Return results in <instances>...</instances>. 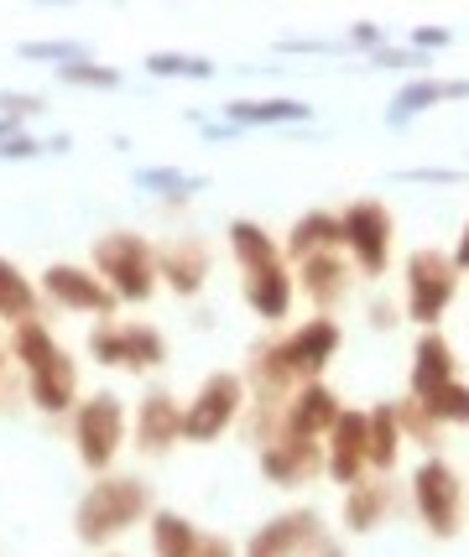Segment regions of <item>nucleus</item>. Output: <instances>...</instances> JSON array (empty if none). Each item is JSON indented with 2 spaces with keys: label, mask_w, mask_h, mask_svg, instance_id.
Wrapping results in <instances>:
<instances>
[{
  "label": "nucleus",
  "mask_w": 469,
  "mask_h": 557,
  "mask_svg": "<svg viewBox=\"0 0 469 557\" xmlns=\"http://www.w3.org/2000/svg\"><path fill=\"white\" fill-rule=\"evenodd\" d=\"M340 355V323L334 318H308L303 329H293L287 339L256 349L250 360V375H256V391H261V407H276L282 396L293 401L297 386H313L323 375V364Z\"/></svg>",
  "instance_id": "obj_1"
},
{
  "label": "nucleus",
  "mask_w": 469,
  "mask_h": 557,
  "mask_svg": "<svg viewBox=\"0 0 469 557\" xmlns=\"http://www.w3.org/2000/svg\"><path fill=\"white\" fill-rule=\"evenodd\" d=\"M465 506H469V495H465V480L454 474V463L428 454L412 469V510H418V521L428 527V536L448 542V536L465 532Z\"/></svg>",
  "instance_id": "obj_2"
},
{
  "label": "nucleus",
  "mask_w": 469,
  "mask_h": 557,
  "mask_svg": "<svg viewBox=\"0 0 469 557\" xmlns=\"http://www.w3.org/2000/svg\"><path fill=\"white\" fill-rule=\"evenodd\" d=\"M151 510V485L147 480H99L84 500H78V536L84 542H110V536H121L125 527H136L141 516Z\"/></svg>",
  "instance_id": "obj_3"
},
{
  "label": "nucleus",
  "mask_w": 469,
  "mask_h": 557,
  "mask_svg": "<svg viewBox=\"0 0 469 557\" xmlns=\"http://www.w3.org/2000/svg\"><path fill=\"white\" fill-rule=\"evenodd\" d=\"M16 355H22L26 375H32V396L42 412H63L78 391V370L74 360L52 344V334L42 323H16Z\"/></svg>",
  "instance_id": "obj_4"
},
{
  "label": "nucleus",
  "mask_w": 469,
  "mask_h": 557,
  "mask_svg": "<svg viewBox=\"0 0 469 557\" xmlns=\"http://www.w3.org/2000/svg\"><path fill=\"white\" fill-rule=\"evenodd\" d=\"M392 240H396V219L386 214V203L355 198L340 214V250H349V261L360 267V276H386Z\"/></svg>",
  "instance_id": "obj_5"
},
{
  "label": "nucleus",
  "mask_w": 469,
  "mask_h": 557,
  "mask_svg": "<svg viewBox=\"0 0 469 557\" xmlns=\"http://www.w3.org/2000/svg\"><path fill=\"white\" fill-rule=\"evenodd\" d=\"M454 292H459V267H454V256L433 250V245H422V250L407 256V318L422 323V334L439 329V318L448 313Z\"/></svg>",
  "instance_id": "obj_6"
},
{
  "label": "nucleus",
  "mask_w": 469,
  "mask_h": 557,
  "mask_svg": "<svg viewBox=\"0 0 469 557\" xmlns=\"http://www.w3.org/2000/svg\"><path fill=\"white\" fill-rule=\"evenodd\" d=\"M95 267L110 282V292L125 297V302H147L151 287H157V256L147 250L141 235H104V240H95Z\"/></svg>",
  "instance_id": "obj_7"
},
{
  "label": "nucleus",
  "mask_w": 469,
  "mask_h": 557,
  "mask_svg": "<svg viewBox=\"0 0 469 557\" xmlns=\"http://www.w3.org/2000/svg\"><path fill=\"white\" fill-rule=\"evenodd\" d=\"M246 407V381L235 375V370H220V375H209L203 386H198L194 407H183V437H194V443H209V437H220L235 417Z\"/></svg>",
  "instance_id": "obj_8"
},
{
  "label": "nucleus",
  "mask_w": 469,
  "mask_h": 557,
  "mask_svg": "<svg viewBox=\"0 0 469 557\" xmlns=\"http://www.w3.org/2000/svg\"><path fill=\"white\" fill-rule=\"evenodd\" d=\"M371 469V417L366 412H340L334 433L323 437V474L334 485H360Z\"/></svg>",
  "instance_id": "obj_9"
},
{
  "label": "nucleus",
  "mask_w": 469,
  "mask_h": 557,
  "mask_svg": "<svg viewBox=\"0 0 469 557\" xmlns=\"http://www.w3.org/2000/svg\"><path fill=\"white\" fill-rule=\"evenodd\" d=\"M323 536V516L313 506H297L272 516L267 527H256L246 542V557H308V547Z\"/></svg>",
  "instance_id": "obj_10"
},
{
  "label": "nucleus",
  "mask_w": 469,
  "mask_h": 557,
  "mask_svg": "<svg viewBox=\"0 0 469 557\" xmlns=\"http://www.w3.org/2000/svg\"><path fill=\"white\" fill-rule=\"evenodd\" d=\"M121 433H125V412L115 396L84 401V412H78V459L89 463V469H104V463L121 454Z\"/></svg>",
  "instance_id": "obj_11"
},
{
  "label": "nucleus",
  "mask_w": 469,
  "mask_h": 557,
  "mask_svg": "<svg viewBox=\"0 0 469 557\" xmlns=\"http://www.w3.org/2000/svg\"><path fill=\"white\" fill-rule=\"evenodd\" d=\"M261 474L282 490L308 485V480H319L323 474V448L319 443H308V437L276 433V437H267V448H261Z\"/></svg>",
  "instance_id": "obj_12"
},
{
  "label": "nucleus",
  "mask_w": 469,
  "mask_h": 557,
  "mask_svg": "<svg viewBox=\"0 0 469 557\" xmlns=\"http://www.w3.org/2000/svg\"><path fill=\"white\" fill-rule=\"evenodd\" d=\"M340 412H345V407H340V396L323 386V381H313V386H297V391H293V401L282 407V428H276V433L319 443V437L334 433Z\"/></svg>",
  "instance_id": "obj_13"
},
{
  "label": "nucleus",
  "mask_w": 469,
  "mask_h": 557,
  "mask_svg": "<svg viewBox=\"0 0 469 557\" xmlns=\"http://www.w3.org/2000/svg\"><path fill=\"white\" fill-rule=\"evenodd\" d=\"M448 381H459V364H454V349H448V339L439 334V329H428V334H418V344H412L407 396H412V401H428V396H433V391H444Z\"/></svg>",
  "instance_id": "obj_14"
},
{
  "label": "nucleus",
  "mask_w": 469,
  "mask_h": 557,
  "mask_svg": "<svg viewBox=\"0 0 469 557\" xmlns=\"http://www.w3.org/2000/svg\"><path fill=\"white\" fill-rule=\"evenodd\" d=\"M293 276H297V292H308V302L323 308V318H329V308H340V302L349 297V267H345V256H340V250L308 256Z\"/></svg>",
  "instance_id": "obj_15"
},
{
  "label": "nucleus",
  "mask_w": 469,
  "mask_h": 557,
  "mask_svg": "<svg viewBox=\"0 0 469 557\" xmlns=\"http://www.w3.org/2000/svg\"><path fill=\"white\" fill-rule=\"evenodd\" d=\"M42 282H48L52 302H63V308H74V313H110V308H115V292L78 267H48Z\"/></svg>",
  "instance_id": "obj_16"
},
{
  "label": "nucleus",
  "mask_w": 469,
  "mask_h": 557,
  "mask_svg": "<svg viewBox=\"0 0 469 557\" xmlns=\"http://www.w3.org/2000/svg\"><path fill=\"white\" fill-rule=\"evenodd\" d=\"M293 297H297V276L282 261L267 271H250L246 276V302L256 318H267V323H282V318L293 313Z\"/></svg>",
  "instance_id": "obj_17"
},
{
  "label": "nucleus",
  "mask_w": 469,
  "mask_h": 557,
  "mask_svg": "<svg viewBox=\"0 0 469 557\" xmlns=\"http://www.w3.org/2000/svg\"><path fill=\"white\" fill-rule=\"evenodd\" d=\"M89 344H95L99 360H110V364H131V370L162 364V339L151 329H104Z\"/></svg>",
  "instance_id": "obj_18"
},
{
  "label": "nucleus",
  "mask_w": 469,
  "mask_h": 557,
  "mask_svg": "<svg viewBox=\"0 0 469 557\" xmlns=\"http://www.w3.org/2000/svg\"><path fill=\"white\" fill-rule=\"evenodd\" d=\"M392 510H396V495H392V485H386V480H360V485L345 490V532L349 536L375 532Z\"/></svg>",
  "instance_id": "obj_19"
},
{
  "label": "nucleus",
  "mask_w": 469,
  "mask_h": 557,
  "mask_svg": "<svg viewBox=\"0 0 469 557\" xmlns=\"http://www.w3.org/2000/svg\"><path fill=\"white\" fill-rule=\"evenodd\" d=\"M287 261L293 267H303L308 256H323V250H340V214H323V209H313V214H303L287 230Z\"/></svg>",
  "instance_id": "obj_20"
},
{
  "label": "nucleus",
  "mask_w": 469,
  "mask_h": 557,
  "mask_svg": "<svg viewBox=\"0 0 469 557\" xmlns=\"http://www.w3.org/2000/svg\"><path fill=\"white\" fill-rule=\"evenodd\" d=\"M157 271H162V276H168L183 297H194V292L203 287V276H209V245H203V240L168 245V250L157 256Z\"/></svg>",
  "instance_id": "obj_21"
},
{
  "label": "nucleus",
  "mask_w": 469,
  "mask_h": 557,
  "mask_svg": "<svg viewBox=\"0 0 469 557\" xmlns=\"http://www.w3.org/2000/svg\"><path fill=\"white\" fill-rule=\"evenodd\" d=\"M136 437H141V448H168V443H177V437H183V407H177L168 391H151L147 401H141Z\"/></svg>",
  "instance_id": "obj_22"
},
{
  "label": "nucleus",
  "mask_w": 469,
  "mask_h": 557,
  "mask_svg": "<svg viewBox=\"0 0 469 557\" xmlns=\"http://www.w3.org/2000/svg\"><path fill=\"white\" fill-rule=\"evenodd\" d=\"M371 469L375 474H392L396 459H402V417H396V401H375L371 412Z\"/></svg>",
  "instance_id": "obj_23"
},
{
  "label": "nucleus",
  "mask_w": 469,
  "mask_h": 557,
  "mask_svg": "<svg viewBox=\"0 0 469 557\" xmlns=\"http://www.w3.org/2000/svg\"><path fill=\"white\" fill-rule=\"evenodd\" d=\"M230 250H235V261H240V271H267L282 261V250H276V240L261 230V224H250V219H235L230 224Z\"/></svg>",
  "instance_id": "obj_24"
},
{
  "label": "nucleus",
  "mask_w": 469,
  "mask_h": 557,
  "mask_svg": "<svg viewBox=\"0 0 469 557\" xmlns=\"http://www.w3.org/2000/svg\"><path fill=\"white\" fill-rule=\"evenodd\" d=\"M198 542H203V532L188 516H177V510H157L151 516V547H157V557H194Z\"/></svg>",
  "instance_id": "obj_25"
},
{
  "label": "nucleus",
  "mask_w": 469,
  "mask_h": 557,
  "mask_svg": "<svg viewBox=\"0 0 469 557\" xmlns=\"http://www.w3.org/2000/svg\"><path fill=\"white\" fill-rule=\"evenodd\" d=\"M230 115L240 125H293V121H308L313 110L297 104V99H235Z\"/></svg>",
  "instance_id": "obj_26"
},
{
  "label": "nucleus",
  "mask_w": 469,
  "mask_h": 557,
  "mask_svg": "<svg viewBox=\"0 0 469 557\" xmlns=\"http://www.w3.org/2000/svg\"><path fill=\"white\" fill-rule=\"evenodd\" d=\"M32 302H37L32 282H26L11 261H0V318H11V323H32Z\"/></svg>",
  "instance_id": "obj_27"
},
{
  "label": "nucleus",
  "mask_w": 469,
  "mask_h": 557,
  "mask_svg": "<svg viewBox=\"0 0 469 557\" xmlns=\"http://www.w3.org/2000/svg\"><path fill=\"white\" fill-rule=\"evenodd\" d=\"M439 428H469V386L465 381H448L444 391H433L428 401H422Z\"/></svg>",
  "instance_id": "obj_28"
},
{
  "label": "nucleus",
  "mask_w": 469,
  "mask_h": 557,
  "mask_svg": "<svg viewBox=\"0 0 469 557\" xmlns=\"http://www.w3.org/2000/svg\"><path fill=\"white\" fill-rule=\"evenodd\" d=\"M454 95H469V84H433V78H418V84H407L392 104V121L402 125L418 104H433V99H454Z\"/></svg>",
  "instance_id": "obj_29"
},
{
  "label": "nucleus",
  "mask_w": 469,
  "mask_h": 557,
  "mask_svg": "<svg viewBox=\"0 0 469 557\" xmlns=\"http://www.w3.org/2000/svg\"><path fill=\"white\" fill-rule=\"evenodd\" d=\"M396 417H402V433H412L428 454L439 448V433H444V428L433 422V412H428L422 401H412V396H407V401H396Z\"/></svg>",
  "instance_id": "obj_30"
},
{
  "label": "nucleus",
  "mask_w": 469,
  "mask_h": 557,
  "mask_svg": "<svg viewBox=\"0 0 469 557\" xmlns=\"http://www.w3.org/2000/svg\"><path fill=\"white\" fill-rule=\"evenodd\" d=\"M147 69L151 73H183V78H209V73H214V63H209V58H177V52H157Z\"/></svg>",
  "instance_id": "obj_31"
},
{
  "label": "nucleus",
  "mask_w": 469,
  "mask_h": 557,
  "mask_svg": "<svg viewBox=\"0 0 469 557\" xmlns=\"http://www.w3.org/2000/svg\"><path fill=\"white\" fill-rule=\"evenodd\" d=\"M69 84H99V89H115L121 84V73L115 69H89V63H74V69H63Z\"/></svg>",
  "instance_id": "obj_32"
},
{
  "label": "nucleus",
  "mask_w": 469,
  "mask_h": 557,
  "mask_svg": "<svg viewBox=\"0 0 469 557\" xmlns=\"http://www.w3.org/2000/svg\"><path fill=\"white\" fill-rule=\"evenodd\" d=\"M412 42H418V48H448V32L444 26H418Z\"/></svg>",
  "instance_id": "obj_33"
},
{
  "label": "nucleus",
  "mask_w": 469,
  "mask_h": 557,
  "mask_svg": "<svg viewBox=\"0 0 469 557\" xmlns=\"http://www.w3.org/2000/svg\"><path fill=\"white\" fill-rule=\"evenodd\" d=\"M194 557H235V547H230L224 536H203V542H198V553H194Z\"/></svg>",
  "instance_id": "obj_34"
},
{
  "label": "nucleus",
  "mask_w": 469,
  "mask_h": 557,
  "mask_svg": "<svg viewBox=\"0 0 469 557\" xmlns=\"http://www.w3.org/2000/svg\"><path fill=\"white\" fill-rule=\"evenodd\" d=\"M454 267H459V276L469 271V219L459 224V245H454Z\"/></svg>",
  "instance_id": "obj_35"
},
{
  "label": "nucleus",
  "mask_w": 469,
  "mask_h": 557,
  "mask_svg": "<svg viewBox=\"0 0 469 557\" xmlns=\"http://www.w3.org/2000/svg\"><path fill=\"white\" fill-rule=\"evenodd\" d=\"M308 557H345V547H340V542H334V536L323 532L319 542H313V547H308Z\"/></svg>",
  "instance_id": "obj_36"
},
{
  "label": "nucleus",
  "mask_w": 469,
  "mask_h": 557,
  "mask_svg": "<svg viewBox=\"0 0 469 557\" xmlns=\"http://www.w3.org/2000/svg\"><path fill=\"white\" fill-rule=\"evenodd\" d=\"M375 58H381V63H402V69H418V63H422L418 52H392V48H381Z\"/></svg>",
  "instance_id": "obj_37"
},
{
  "label": "nucleus",
  "mask_w": 469,
  "mask_h": 557,
  "mask_svg": "<svg viewBox=\"0 0 469 557\" xmlns=\"http://www.w3.org/2000/svg\"><path fill=\"white\" fill-rule=\"evenodd\" d=\"M375 37H381V32H375L371 22H360V26H355V42H366V48H375Z\"/></svg>",
  "instance_id": "obj_38"
}]
</instances>
